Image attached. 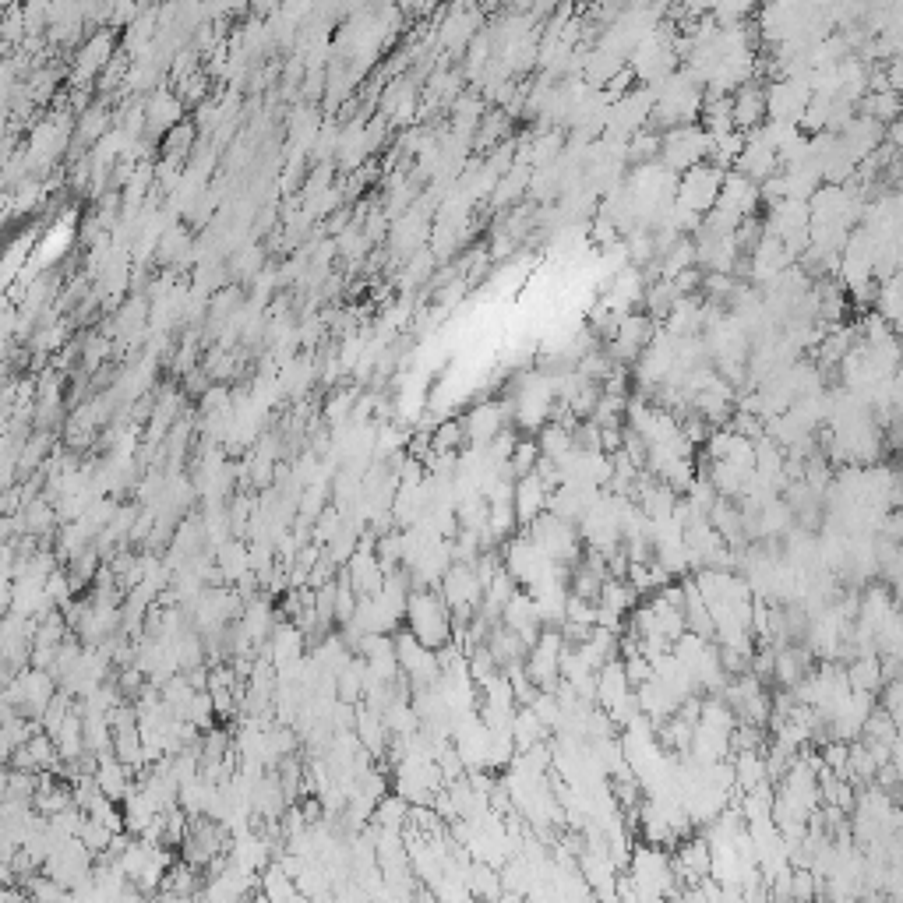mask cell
Listing matches in <instances>:
<instances>
[{"mask_svg":"<svg viewBox=\"0 0 903 903\" xmlns=\"http://www.w3.org/2000/svg\"><path fill=\"white\" fill-rule=\"evenodd\" d=\"M547 494H551V487L540 480V473H526V477H519L512 484V508H515V523L519 526H530L533 519H537L540 512L547 508Z\"/></svg>","mask_w":903,"mask_h":903,"instance_id":"cell-10","label":"cell"},{"mask_svg":"<svg viewBox=\"0 0 903 903\" xmlns=\"http://www.w3.org/2000/svg\"><path fill=\"white\" fill-rule=\"evenodd\" d=\"M92 780H96L99 791H103L106 798L117 801V805L127 798V791L135 787V784H131V769H127L113 752L96 755V766H92Z\"/></svg>","mask_w":903,"mask_h":903,"instance_id":"cell-11","label":"cell"},{"mask_svg":"<svg viewBox=\"0 0 903 903\" xmlns=\"http://www.w3.org/2000/svg\"><path fill=\"white\" fill-rule=\"evenodd\" d=\"M621 872L632 879L639 900H660V896H678V879L671 868V851L657 844H632L628 861Z\"/></svg>","mask_w":903,"mask_h":903,"instance_id":"cell-1","label":"cell"},{"mask_svg":"<svg viewBox=\"0 0 903 903\" xmlns=\"http://www.w3.org/2000/svg\"><path fill=\"white\" fill-rule=\"evenodd\" d=\"M724 173L713 163H695L688 166L685 173H678V184H674V209L688 212V216H706L713 205H717L720 184H724Z\"/></svg>","mask_w":903,"mask_h":903,"instance_id":"cell-4","label":"cell"},{"mask_svg":"<svg viewBox=\"0 0 903 903\" xmlns=\"http://www.w3.org/2000/svg\"><path fill=\"white\" fill-rule=\"evenodd\" d=\"M508 420H512V406H508V399H484V403L473 406V410L463 417L466 441L477 445V448H484L494 434L505 431V427H512Z\"/></svg>","mask_w":903,"mask_h":903,"instance_id":"cell-8","label":"cell"},{"mask_svg":"<svg viewBox=\"0 0 903 903\" xmlns=\"http://www.w3.org/2000/svg\"><path fill=\"white\" fill-rule=\"evenodd\" d=\"M406 819H410V805H406L399 794H381L378 805L371 812V822L378 829H396V833H406Z\"/></svg>","mask_w":903,"mask_h":903,"instance_id":"cell-14","label":"cell"},{"mask_svg":"<svg viewBox=\"0 0 903 903\" xmlns=\"http://www.w3.org/2000/svg\"><path fill=\"white\" fill-rule=\"evenodd\" d=\"M526 537L540 547L551 561L558 565H579L583 558V537H579V526L568 523V519H558L554 512H540L530 526H526Z\"/></svg>","mask_w":903,"mask_h":903,"instance_id":"cell-3","label":"cell"},{"mask_svg":"<svg viewBox=\"0 0 903 903\" xmlns=\"http://www.w3.org/2000/svg\"><path fill=\"white\" fill-rule=\"evenodd\" d=\"M561 650H565V639H561L558 625H544L537 639L526 646V674L533 678L537 688H554L561 678Z\"/></svg>","mask_w":903,"mask_h":903,"instance_id":"cell-6","label":"cell"},{"mask_svg":"<svg viewBox=\"0 0 903 903\" xmlns=\"http://www.w3.org/2000/svg\"><path fill=\"white\" fill-rule=\"evenodd\" d=\"M180 99L170 96V92H156V96L149 99V106H145V127L149 131H159V135H166L173 124H180Z\"/></svg>","mask_w":903,"mask_h":903,"instance_id":"cell-12","label":"cell"},{"mask_svg":"<svg viewBox=\"0 0 903 903\" xmlns=\"http://www.w3.org/2000/svg\"><path fill=\"white\" fill-rule=\"evenodd\" d=\"M709 135L699 124H678L660 138V159L671 173H685L688 166L706 163Z\"/></svg>","mask_w":903,"mask_h":903,"instance_id":"cell-7","label":"cell"},{"mask_svg":"<svg viewBox=\"0 0 903 903\" xmlns=\"http://www.w3.org/2000/svg\"><path fill=\"white\" fill-rule=\"evenodd\" d=\"M466 441V427L463 420H445V424L434 427L431 434V452H456Z\"/></svg>","mask_w":903,"mask_h":903,"instance_id":"cell-15","label":"cell"},{"mask_svg":"<svg viewBox=\"0 0 903 903\" xmlns=\"http://www.w3.org/2000/svg\"><path fill=\"white\" fill-rule=\"evenodd\" d=\"M498 621L505 628H512V632L519 635L526 646H530V642L540 635V628H544V621H540V614H537V604H533V597L523 590V586H519V590L508 597V604L501 607Z\"/></svg>","mask_w":903,"mask_h":903,"instance_id":"cell-9","label":"cell"},{"mask_svg":"<svg viewBox=\"0 0 903 903\" xmlns=\"http://www.w3.org/2000/svg\"><path fill=\"white\" fill-rule=\"evenodd\" d=\"M505 572L512 575L515 583L523 586V590H533L537 583H544V579H551V575H561L568 572V565H558V561H551L544 551H540L537 544H533L530 537H508L505 544Z\"/></svg>","mask_w":903,"mask_h":903,"instance_id":"cell-5","label":"cell"},{"mask_svg":"<svg viewBox=\"0 0 903 903\" xmlns=\"http://www.w3.org/2000/svg\"><path fill=\"white\" fill-rule=\"evenodd\" d=\"M547 727L537 720V713H533L530 706H523V702H515V713H512V738H515V752H523V748L537 745V741L547 738Z\"/></svg>","mask_w":903,"mask_h":903,"instance_id":"cell-13","label":"cell"},{"mask_svg":"<svg viewBox=\"0 0 903 903\" xmlns=\"http://www.w3.org/2000/svg\"><path fill=\"white\" fill-rule=\"evenodd\" d=\"M406 632L417 642H424L427 650H441L452 642V611L448 604L438 597V590H420L413 586L410 597H406Z\"/></svg>","mask_w":903,"mask_h":903,"instance_id":"cell-2","label":"cell"}]
</instances>
